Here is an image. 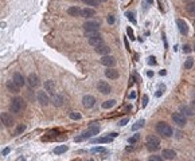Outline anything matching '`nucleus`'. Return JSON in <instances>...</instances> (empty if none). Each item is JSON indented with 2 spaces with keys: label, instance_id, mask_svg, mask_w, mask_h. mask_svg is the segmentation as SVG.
Returning a JSON list of instances; mask_svg holds the SVG:
<instances>
[{
  "label": "nucleus",
  "instance_id": "nucleus-1",
  "mask_svg": "<svg viewBox=\"0 0 195 161\" xmlns=\"http://www.w3.org/2000/svg\"><path fill=\"white\" fill-rule=\"evenodd\" d=\"M156 132H157V134H160L161 137H166V138H168V137H171L174 134L172 128H171L168 124L163 122V121L156 124Z\"/></svg>",
  "mask_w": 195,
  "mask_h": 161
},
{
  "label": "nucleus",
  "instance_id": "nucleus-2",
  "mask_svg": "<svg viewBox=\"0 0 195 161\" xmlns=\"http://www.w3.org/2000/svg\"><path fill=\"white\" fill-rule=\"evenodd\" d=\"M24 108H26V102H24V99L20 98V97H16V98H14L12 101H11V105H10L11 113L19 114Z\"/></svg>",
  "mask_w": 195,
  "mask_h": 161
},
{
  "label": "nucleus",
  "instance_id": "nucleus-3",
  "mask_svg": "<svg viewBox=\"0 0 195 161\" xmlns=\"http://www.w3.org/2000/svg\"><path fill=\"white\" fill-rule=\"evenodd\" d=\"M145 145H147V149H148V151L156 152L157 149L160 148V140H159V137H157V136H153V134H151V136L147 137Z\"/></svg>",
  "mask_w": 195,
  "mask_h": 161
},
{
  "label": "nucleus",
  "instance_id": "nucleus-4",
  "mask_svg": "<svg viewBox=\"0 0 195 161\" xmlns=\"http://www.w3.org/2000/svg\"><path fill=\"white\" fill-rule=\"evenodd\" d=\"M84 30L85 32H98L100 31V23L96 20H87L84 23Z\"/></svg>",
  "mask_w": 195,
  "mask_h": 161
},
{
  "label": "nucleus",
  "instance_id": "nucleus-5",
  "mask_svg": "<svg viewBox=\"0 0 195 161\" xmlns=\"http://www.w3.org/2000/svg\"><path fill=\"white\" fill-rule=\"evenodd\" d=\"M87 42H89V44H90V46H93V47H98V46H101V44H105L104 39H102V36L100 35L98 32L94 36L87 38Z\"/></svg>",
  "mask_w": 195,
  "mask_h": 161
},
{
  "label": "nucleus",
  "instance_id": "nucleus-6",
  "mask_svg": "<svg viewBox=\"0 0 195 161\" xmlns=\"http://www.w3.org/2000/svg\"><path fill=\"white\" fill-rule=\"evenodd\" d=\"M27 83H28V86H30V87L35 89V87H38L39 85H41V80H39V77L36 75V74L31 73L27 77Z\"/></svg>",
  "mask_w": 195,
  "mask_h": 161
},
{
  "label": "nucleus",
  "instance_id": "nucleus-7",
  "mask_svg": "<svg viewBox=\"0 0 195 161\" xmlns=\"http://www.w3.org/2000/svg\"><path fill=\"white\" fill-rule=\"evenodd\" d=\"M82 105H84V108H86V109H92L94 105H96V98L90 94L84 95V98H82Z\"/></svg>",
  "mask_w": 195,
  "mask_h": 161
},
{
  "label": "nucleus",
  "instance_id": "nucleus-8",
  "mask_svg": "<svg viewBox=\"0 0 195 161\" xmlns=\"http://www.w3.org/2000/svg\"><path fill=\"white\" fill-rule=\"evenodd\" d=\"M38 102L41 103L42 106H47L50 103V97L49 94H47V91H38Z\"/></svg>",
  "mask_w": 195,
  "mask_h": 161
},
{
  "label": "nucleus",
  "instance_id": "nucleus-9",
  "mask_svg": "<svg viewBox=\"0 0 195 161\" xmlns=\"http://www.w3.org/2000/svg\"><path fill=\"white\" fill-rule=\"evenodd\" d=\"M100 63H101V65H104V66H106L109 69V67H115L116 59L112 55H104V56H101Z\"/></svg>",
  "mask_w": 195,
  "mask_h": 161
},
{
  "label": "nucleus",
  "instance_id": "nucleus-10",
  "mask_svg": "<svg viewBox=\"0 0 195 161\" xmlns=\"http://www.w3.org/2000/svg\"><path fill=\"white\" fill-rule=\"evenodd\" d=\"M172 121L178 126H185L186 125V116H183L182 113H172V116H171Z\"/></svg>",
  "mask_w": 195,
  "mask_h": 161
},
{
  "label": "nucleus",
  "instance_id": "nucleus-11",
  "mask_svg": "<svg viewBox=\"0 0 195 161\" xmlns=\"http://www.w3.org/2000/svg\"><path fill=\"white\" fill-rule=\"evenodd\" d=\"M0 119H1V124H4V126H7V128L14 125V118H12L10 113H1Z\"/></svg>",
  "mask_w": 195,
  "mask_h": 161
},
{
  "label": "nucleus",
  "instance_id": "nucleus-12",
  "mask_svg": "<svg viewBox=\"0 0 195 161\" xmlns=\"http://www.w3.org/2000/svg\"><path fill=\"white\" fill-rule=\"evenodd\" d=\"M97 87L102 94H109V93H112L110 85H109L108 82H105V80H100V82L97 83Z\"/></svg>",
  "mask_w": 195,
  "mask_h": 161
},
{
  "label": "nucleus",
  "instance_id": "nucleus-13",
  "mask_svg": "<svg viewBox=\"0 0 195 161\" xmlns=\"http://www.w3.org/2000/svg\"><path fill=\"white\" fill-rule=\"evenodd\" d=\"M176 26H178L179 32H180L182 35H187L188 34V26L183 19H176Z\"/></svg>",
  "mask_w": 195,
  "mask_h": 161
},
{
  "label": "nucleus",
  "instance_id": "nucleus-14",
  "mask_svg": "<svg viewBox=\"0 0 195 161\" xmlns=\"http://www.w3.org/2000/svg\"><path fill=\"white\" fill-rule=\"evenodd\" d=\"M6 87H7V90L10 91V93H19V90H20V86H19V85H17L14 79H12V80H7Z\"/></svg>",
  "mask_w": 195,
  "mask_h": 161
},
{
  "label": "nucleus",
  "instance_id": "nucleus-15",
  "mask_svg": "<svg viewBox=\"0 0 195 161\" xmlns=\"http://www.w3.org/2000/svg\"><path fill=\"white\" fill-rule=\"evenodd\" d=\"M105 77L109 78V79H117L120 77V74L117 70H115L113 67H109L108 70H105Z\"/></svg>",
  "mask_w": 195,
  "mask_h": 161
},
{
  "label": "nucleus",
  "instance_id": "nucleus-16",
  "mask_svg": "<svg viewBox=\"0 0 195 161\" xmlns=\"http://www.w3.org/2000/svg\"><path fill=\"white\" fill-rule=\"evenodd\" d=\"M94 49H96V53L100 54L101 56L109 55V54H110V49H109L106 44H101V46H98V47H94Z\"/></svg>",
  "mask_w": 195,
  "mask_h": 161
},
{
  "label": "nucleus",
  "instance_id": "nucleus-17",
  "mask_svg": "<svg viewBox=\"0 0 195 161\" xmlns=\"http://www.w3.org/2000/svg\"><path fill=\"white\" fill-rule=\"evenodd\" d=\"M45 89L47 93H50V94H54L55 93V82L52 79H49L45 82Z\"/></svg>",
  "mask_w": 195,
  "mask_h": 161
},
{
  "label": "nucleus",
  "instance_id": "nucleus-18",
  "mask_svg": "<svg viewBox=\"0 0 195 161\" xmlns=\"http://www.w3.org/2000/svg\"><path fill=\"white\" fill-rule=\"evenodd\" d=\"M96 15V11L93 10V8H84V10L81 11V16L82 18H85V19H89V18H92V16H94Z\"/></svg>",
  "mask_w": 195,
  "mask_h": 161
},
{
  "label": "nucleus",
  "instance_id": "nucleus-19",
  "mask_svg": "<svg viewBox=\"0 0 195 161\" xmlns=\"http://www.w3.org/2000/svg\"><path fill=\"white\" fill-rule=\"evenodd\" d=\"M161 156H163V158H166V160H174L176 153H175V151H172V149H164V151L161 152Z\"/></svg>",
  "mask_w": 195,
  "mask_h": 161
},
{
  "label": "nucleus",
  "instance_id": "nucleus-20",
  "mask_svg": "<svg viewBox=\"0 0 195 161\" xmlns=\"http://www.w3.org/2000/svg\"><path fill=\"white\" fill-rule=\"evenodd\" d=\"M51 102H52V105L55 106V108H61V106L63 105V97L62 95H59V94H54L52 95V99H51Z\"/></svg>",
  "mask_w": 195,
  "mask_h": 161
},
{
  "label": "nucleus",
  "instance_id": "nucleus-21",
  "mask_svg": "<svg viewBox=\"0 0 195 161\" xmlns=\"http://www.w3.org/2000/svg\"><path fill=\"white\" fill-rule=\"evenodd\" d=\"M14 80L20 86V87H23L26 85V82H27V80H24V77H23L20 73H14Z\"/></svg>",
  "mask_w": 195,
  "mask_h": 161
},
{
  "label": "nucleus",
  "instance_id": "nucleus-22",
  "mask_svg": "<svg viewBox=\"0 0 195 161\" xmlns=\"http://www.w3.org/2000/svg\"><path fill=\"white\" fill-rule=\"evenodd\" d=\"M81 8L80 7H69L67 8V14L70 15V16H74V18H77V16H81Z\"/></svg>",
  "mask_w": 195,
  "mask_h": 161
},
{
  "label": "nucleus",
  "instance_id": "nucleus-23",
  "mask_svg": "<svg viewBox=\"0 0 195 161\" xmlns=\"http://www.w3.org/2000/svg\"><path fill=\"white\" fill-rule=\"evenodd\" d=\"M179 110H180V113L183 114V116H186V117H192V116H194V110H192L191 108H188V106L183 105V106H180Z\"/></svg>",
  "mask_w": 195,
  "mask_h": 161
},
{
  "label": "nucleus",
  "instance_id": "nucleus-24",
  "mask_svg": "<svg viewBox=\"0 0 195 161\" xmlns=\"http://www.w3.org/2000/svg\"><path fill=\"white\" fill-rule=\"evenodd\" d=\"M100 130H101V128H100L98 125H92L90 128H89V129L86 130V132H87L89 134H90V137H92V136H96V134L100 133Z\"/></svg>",
  "mask_w": 195,
  "mask_h": 161
},
{
  "label": "nucleus",
  "instance_id": "nucleus-25",
  "mask_svg": "<svg viewBox=\"0 0 195 161\" xmlns=\"http://www.w3.org/2000/svg\"><path fill=\"white\" fill-rule=\"evenodd\" d=\"M113 138L115 137H112L110 134L106 137H100V138H97V140H94V142H98V144H108V142H112L113 141Z\"/></svg>",
  "mask_w": 195,
  "mask_h": 161
},
{
  "label": "nucleus",
  "instance_id": "nucleus-26",
  "mask_svg": "<svg viewBox=\"0 0 195 161\" xmlns=\"http://www.w3.org/2000/svg\"><path fill=\"white\" fill-rule=\"evenodd\" d=\"M144 125H145V121H144V119H139V121H136V122L132 125V130H133V132H136V130L141 129Z\"/></svg>",
  "mask_w": 195,
  "mask_h": 161
},
{
  "label": "nucleus",
  "instance_id": "nucleus-27",
  "mask_svg": "<svg viewBox=\"0 0 195 161\" xmlns=\"http://www.w3.org/2000/svg\"><path fill=\"white\" fill-rule=\"evenodd\" d=\"M65 152H67V145H58L54 149V153L55 154H63Z\"/></svg>",
  "mask_w": 195,
  "mask_h": 161
},
{
  "label": "nucleus",
  "instance_id": "nucleus-28",
  "mask_svg": "<svg viewBox=\"0 0 195 161\" xmlns=\"http://www.w3.org/2000/svg\"><path fill=\"white\" fill-rule=\"evenodd\" d=\"M115 105H116L115 99H108V101H105L104 103H102V109H110V108H113Z\"/></svg>",
  "mask_w": 195,
  "mask_h": 161
},
{
  "label": "nucleus",
  "instance_id": "nucleus-29",
  "mask_svg": "<svg viewBox=\"0 0 195 161\" xmlns=\"http://www.w3.org/2000/svg\"><path fill=\"white\" fill-rule=\"evenodd\" d=\"M186 10H187L188 14L195 15V1H191V3H188L187 6H186Z\"/></svg>",
  "mask_w": 195,
  "mask_h": 161
},
{
  "label": "nucleus",
  "instance_id": "nucleus-30",
  "mask_svg": "<svg viewBox=\"0 0 195 161\" xmlns=\"http://www.w3.org/2000/svg\"><path fill=\"white\" fill-rule=\"evenodd\" d=\"M24 130H26V125H24V124H19V125L16 126V129H15V136H19V134H22Z\"/></svg>",
  "mask_w": 195,
  "mask_h": 161
},
{
  "label": "nucleus",
  "instance_id": "nucleus-31",
  "mask_svg": "<svg viewBox=\"0 0 195 161\" xmlns=\"http://www.w3.org/2000/svg\"><path fill=\"white\" fill-rule=\"evenodd\" d=\"M69 117L73 119V121H78V119L82 118V116H81L80 113H77V112H70L69 113Z\"/></svg>",
  "mask_w": 195,
  "mask_h": 161
},
{
  "label": "nucleus",
  "instance_id": "nucleus-32",
  "mask_svg": "<svg viewBox=\"0 0 195 161\" xmlns=\"http://www.w3.org/2000/svg\"><path fill=\"white\" fill-rule=\"evenodd\" d=\"M139 140H140V134H139V133H136V134H133V136L131 137V138H129L128 142L131 144V145H133V144H136Z\"/></svg>",
  "mask_w": 195,
  "mask_h": 161
},
{
  "label": "nucleus",
  "instance_id": "nucleus-33",
  "mask_svg": "<svg viewBox=\"0 0 195 161\" xmlns=\"http://www.w3.org/2000/svg\"><path fill=\"white\" fill-rule=\"evenodd\" d=\"M192 65H194V59L192 58H187V60L185 62V69L186 70H190L192 67Z\"/></svg>",
  "mask_w": 195,
  "mask_h": 161
},
{
  "label": "nucleus",
  "instance_id": "nucleus-34",
  "mask_svg": "<svg viewBox=\"0 0 195 161\" xmlns=\"http://www.w3.org/2000/svg\"><path fill=\"white\" fill-rule=\"evenodd\" d=\"M86 6H93V7H97L98 4H100V1L98 0H82Z\"/></svg>",
  "mask_w": 195,
  "mask_h": 161
},
{
  "label": "nucleus",
  "instance_id": "nucleus-35",
  "mask_svg": "<svg viewBox=\"0 0 195 161\" xmlns=\"http://www.w3.org/2000/svg\"><path fill=\"white\" fill-rule=\"evenodd\" d=\"M125 15H127V18L132 22L133 24H136V23H137V22H136V18H135V12H131V11H128Z\"/></svg>",
  "mask_w": 195,
  "mask_h": 161
},
{
  "label": "nucleus",
  "instance_id": "nucleus-36",
  "mask_svg": "<svg viewBox=\"0 0 195 161\" xmlns=\"http://www.w3.org/2000/svg\"><path fill=\"white\" fill-rule=\"evenodd\" d=\"M92 152H93V153H108V151H106L105 148H102V146L93 148V149H92Z\"/></svg>",
  "mask_w": 195,
  "mask_h": 161
},
{
  "label": "nucleus",
  "instance_id": "nucleus-37",
  "mask_svg": "<svg viewBox=\"0 0 195 161\" xmlns=\"http://www.w3.org/2000/svg\"><path fill=\"white\" fill-rule=\"evenodd\" d=\"M127 35H128V38L131 39V40H135V34H133V31H132V28L131 27H127Z\"/></svg>",
  "mask_w": 195,
  "mask_h": 161
},
{
  "label": "nucleus",
  "instance_id": "nucleus-38",
  "mask_svg": "<svg viewBox=\"0 0 195 161\" xmlns=\"http://www.w3.org/2000/svg\"><path fill=\"white\" fill-rule=\"evenodd\" d=\"M164 90H166V86H164V85H160V86H159V89L156 90V97H161Z\"/></svg>",
  "mask_w": 195,
  "mask_h": 161
},
{
  "label": "nucleus",
  "instance_id": "nucleus-39",
  "mask_svg": "<svg viewBox=\"0 0 195 161\" xmlns=\"http://www.w3.org/2000/svg\"><path fill=\"white\" fill-rule=\"evenodd\" d=\"M163 156H151L148 161H163Z\"/></svg>",
  "mask_w": 195,
  "mask_h": 161
},
{
  "label": "nucleus",
  "instance_id": "nucleus-40",
  "mask_svg": "<svg viewBox=\"0 0 195 161\" xmlns=\"http://www.w3.org/2000/svg\"><path fill=\"white\" fill-rule=\"evenodd\" d=\"M148 65H150V66H155V65H156V58H155V56H150V58H148Z\"/></svg>",
  "mask_w": 195,
  "mask_h": 161
},
{
  "label": "nucleus",
  "instance_id": "nucleus-41",
  "mask_svg": "<svg viewBox=\"0 0 195 161\" xmlns=\"http://www.w3.org/2000/svg\"><path fill=\"white\" fill-rule=\"evenodd\" d=\"M129 122V118L128 117H125V118H122V119H120V122H119V126H125Z\"/></svg>",
  "mask_w": 195,
  "mask_h": 161
},
{
  "label": "nucleus",
  "instance_id": "nucleus-42",
  "mask_svg": "<svg viewBox=\"0 0 195 161\" xmlns=\"http://www.w3.org/2000/svg\"><path fill=\"white\" fill-rule=\"evenodd\" d=\"M106 20H108V23H109V24H115L116 19H115V16H113V15H108V18H106Z\"/></svg>",
  "mask_w": 195,
  "mask_h": 161
},
{
  "label": "nucleus",
  "instance_id": "nucleus-43",
  "mask_svg": "<svg viewBox=\"0 0 195 161\" xmlns=\"http://www.w3.org/2000/svg\"><path fill=\"white\" fill-rule=\"evenodd\" d=\"M147 103H148V95H144L143 97V109L147 106Z\"/></svg>",
  "mask_w": 195,
  "mask_h": 161
},
{
  "label": "nucleus",
  "instance_id": "nucleus-44",
  "mask_svg": "<svg viewBox=\"0 0 195 161\" xmlns=\"http://www.w3.org/2000/svg\"><path fill=\"white\" fill-rule=\"evenodd\" d=\"M10 152H11V149H10V148H6L4 151H1V156H7V154L10 153Z\"/></svg>",
  "mask_w": 195,
  "mask_h": 161
},
{
  "label": "nucleus",
  "instance_id": "nucleus-45",
  "mask_svg": "<svg viewBox=\"0 0 195 161\" xmlns=\"http://www.w3.org/2000/svg\"><path fill=\"white\" fill-rule=\"evenodd\" d=\"M183 51H185V53H190V51H191V49H190V46L188 44H185V47H183Z\"/></svg>",
  "mask_w": 195,
  "mask_h": 161
},
{
  "label": "nucleus",
  "instance_id": "nucleus-46",
  "mask_svg": "<svg viewBox=\"0 0 195 161\" xmlns=\"http://www.w3.org/2000/svg\"><path fill=\"white\" fill-rule=\"evenodd\" d=\"M129 98H131V99H135V98H136V91H131V94H129Z\"/></svg>",
  "mask_w": 195,
  "mask_h": 161
},
{
  "label": "nucleus",
  "instance_id": "nucleus-47",
  "mask_svg": "<svg viewBox=\"0 0 195 161\" xmlns=\"http://www.w3.org/2000/svg\"><path fill=\"white\" fill-rule=\"evenodd\" d=\"M191 108H192V110H194V112H195V99L191 102Z\"/></svg>",
  "mask_w": 195,
  "mask_h": 161
},
{
  "label": "nucleus",
  "instance_id": "nucleus-48",
  "mask_svg": "<svg viewBox=\"0 0 195 161\" xmlns=\"http://www.w3.org/2000/svg\"><path fill=\"white\" fill-rule=\"evenodd\" d=\"M147 75H148V77H152V75H153V73H152V71H148V73H147Z\"/></svg>",
  "mask_w": 195,
  "mask_h": 161
},
{
  "label": "nucleus",
  "instance_id": "nucleus-49",
  "mask_svg": "<svg viewBox=\"0 0 195 161\" xmlns=\"http://www.w3.org/2000/svg\"><path fill=\"white\" fill-rule=\"evenodd\" d=\"M98 1H100V3H104V1H106V0H98Z\"/></svg>",
  "mask_w": 195,
  "mask_h": 161
},
{
  "label": "nucleus",
  "instance_id": "nucleus-50",
  "mask_svg": "<svg viewBox=\"0 0 195 161\" xmlns=\"http://www.w3.org/2000/svg\"><path fill=\"white\" fill-rule=\"evenodd\" d=\"M194 51H195V46H194Z\"/></svg>",
  "mask_w": 195,
  "mask_h": 161
},
{
  "label": "nucleus",
  "instance_id": "nucleus-51",
  "mask_svg": "<svg viewBox=\"0 0 195 161\" xmlns=\"http://www.w3.org/2000/svg\"><path fill=\"white\" fill-rule=\"evenodd\" d=\"M194 26H195V20H194Z\"/></svg>",
  "mask_w": 195,
  "mask_h": 161
},
{
  "label": "nucleus",
  "instance_id": "nucleus-52",
  "mask_svg": "<svg viewBox=\"0 0 195 161\" xmlns=\"http://www.w3.org/2000/svg\"><path fill=\"white\" fill-rule=\"evenodd\" d=\"M89 161H93V160H89Z\"/></svg>",
  "mask_w": 195,
  "mask_h": 161
}]
</instances>
